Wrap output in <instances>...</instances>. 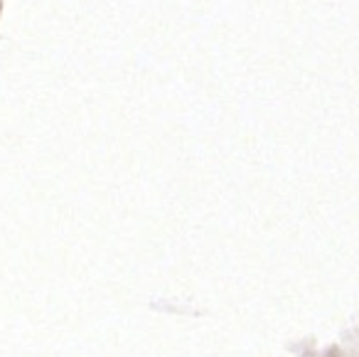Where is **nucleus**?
Returning <instances> with one entry per match:
<instances>
[]
</instances>
